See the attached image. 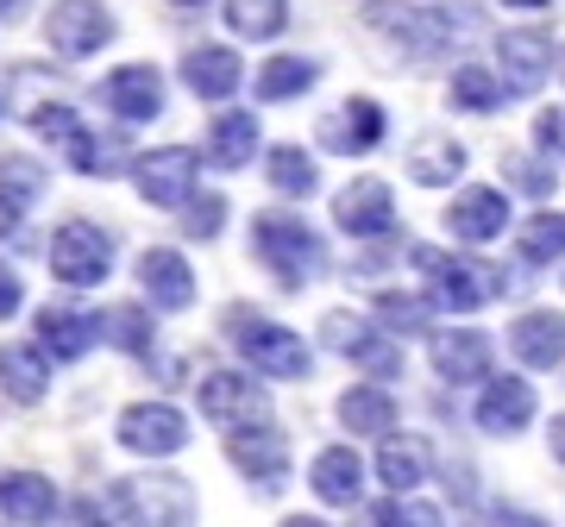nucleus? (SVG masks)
Listing matches in <instances>:
<instances>
[{
  "instance_id": "6ab92c4d",
  "label": "nucleus",
  "mask_w": 565,
  "mask_h": 527,
  "mask_svg": "<svg viewBox=\"0 0 565 527\" xmlns=\"http://www.w3.org/2000/svg\"><path fill=\"white\" fill-rule=\"evenodd\" d=\"M434 370H440V384H452V389L490 384V377H497V340L478 333V326H446V333H434Z\"/></svg>"
},
{
  "instance_id": "49530a36",
  "label": "nucleus",
  "mask_w": 565,
  "mask_h": 527,
  "mask_svg": "<svg viewBox=\"0 0 565 527\" xmlns=\"http://www.w3.org/2000/svg\"><path fill=\"white\" fill-rule=\"evenodd\" d=\"M114 515H120V508H114V496H107V503L82 496V503L70 508V527H114Z\"/></svg>"
},
{
  "instance_id": "5701e85b",
  "label": "nucleus",
  "mask_w": 565,
  "mask_h": 527,
  "mask_svg": "<svg viewBox=\"0 0 565 527\" xmlns=\"http://www.w3.org/2000/svg\"><path fill=\"white\" fill-rule=\"evenodd\" d=\"M509 352L527 370H559L565 365V314L559 308H527L509 321Z\"/></svg>"
},
{
  "instance_id": "423d86ee",
  "label": "nucleus",
  "mask_w": 565,
  "mask_h": 527,
  "mask_svg": "<svg viewBox=\"0 0 565 527\" xmlns=\"http://www.w3.org/2000/svg\"><path fill=\"white\" fill-rule=\"evenodd\" d=\"M114 258H120V245H114V233L95 221H63L57 233H51V245H44V264H51V277H57L63 289H95L114 277Z\"/></svg>"
},
{
  "instance_id": "c756f323",
  "label": "nucleus",
  "mask_w": 565,
  "mask_h": 527,
  "mask_svg": "<svg viewBox=\"0 0 565 527\" xmlns=\"http://www.w3.org/2000/svg\"><path fill=\"white\" fill-rule=\"evenodd\" d=\"M321 82V57H302V51H277V57L258 63V76H252V95H258L264 107H282L296 101V95H308Z\"/></svg>"
},
{
  "instance_id": "9d476101",
  "label": "nucleus",
  "mask_w": 565,
  "mask_h": 527,
  "mask_svg": "<svg viewBox=\"0 0 565 527\" xmlns=\"http://www.w3.org/2000/svg\"><path fill=\"white\" fill-rule=\"evenodd\" d=\"M384 139H390V114L371 95H345L315 120V144L327 158H371Z\"/></svg>"
},
{
  "instance_id": "f8f14e48",
  "label": "nucleus",
  "mask_w": 565,
  "mask_h": 527,
  "mask_svg": "<svg viewBox=\"0 0 565 527\" xmlns=\"http://www.w3.org/2000/svg\"><path fill=\"white\" fill-rule=\"evenodd\" d=\"M114 440L139 459H177L189 447V415L177 402H126L114 421Z\"/></svg>"
},
{
  "instance_id": "2eb2a0df",
  "label": "nucleus",
  "mask_w": 565,
  "mask_h": 527,
  "mask_svg": "<svg viewBox=\"0 0 565 527\" xmlns=\"http://www.w3.org/2000/svg\"><path fill=\"white\" fill-rule=\"evenodd\" d=\"M333 226L345 239H390L396 233V189L384 176H352L333 195Z\"/></svg>"
},
{
  "instance_id": "f03ea898",
  "label": "nucleus",
  "mask_w": 565,
  "mask_h": 527,
  "mask_svg": "<svg viewBox=\"0 0 565 527\" xmlns=\"http://www.w3.org/2000/svg\"><path fill=\"white\" fill-rule=\"evenodd\" d=\"M415 270H422V289L434 295V308L446 314H478L497 295H509V277L484 258H465V251H434V245H415L408 251Z\"/></svg>"
},
{
  "instance_id": "6e6d98bb",
  "label": "nucleus",
  "mask_w": 565,
  "mask_h": 527,
  "mask_svg": "<svg viewBox=\"0 0 565 527\" xmlns=\"http://www.w3.org/2000/svg\"><path fill=\"white\" fill-rule=\"evenodd\" d=\"M0 114H7V95H0Z\"/></svg>"
},
{
  "instance_id": "09e8293b",
  "label": "nucleus",
  "mask_w": 565,
  "mask_h": 527,
  "mask_svg": "<svg viewBox=\"0 0 565 527\" xmlns=\"http://www.w3.org/2000/svg\"><path fill=\"white\" fill-rule=\"evenodd\" d=\"M503 7H515V13H546L553 0H503Z\"/></svg>"
},
{
  "instance_id": "a18cd8bd",
  "label": "nucleus",
  "mask_w": 565,
  "mask_h": 527,
  "mask_svg": "<svg viewBox=\"0 0 565 527\" xmlns=\"http://www.w3.org/2000/svg\"><path fill=\"white\" fill-rule=\"evenodd\" d=\"M20 308H25V283H20V270L0 258V321H13Z\"/></svg>"
},
{
  "instance_id": "c9c22d12",
  "label": "nucleus",
  "mask_w": 565,
  "mask_h": 527,
  "mask_svg": "<svg viewBox=\"0 0 565 527\" xmlns=\"http://www.w3.org/2000/svg\"><path fill=\"white\" fill-rule=\"evenodd\" d=\"M151 314H158L151 302L107 308V340L120 345L126 358H139V365H151V358H158V326H151Z\"/></svg>"
},
{
  "instance_id": "cd10ccee",
  "label": "nucleus",
  "mask_w": 565,
  "mask_h": 527,
  "mask_svg": "<svg viewBox=\"0 0 565 527\" xmlns=\"http://www.w3.org/2000/svg\"><path fill=\"white\" fill-rule=\"evenodd\" d=\"M427 471H434V452H427L422 433H384V447H377V484L390 496H415L427 484Z\"/></svg>"
},
{
  "instance_id": "a211bd4d",
  "label": "nucleus",
  "mask_w": 565,
  "mask_h": 527,
  "mask_svg": "<svg viewBox=\"0 0 565 527\" xmlns=\"http://www.w3.org/2000/svg\"><path fill=\"white\" fill-rule=\"evenodd\" d=\"M440 226H446L459 245L503 239V226H509V189H497V183H465L459 195L446 202Z\"/></svg>"
},
{
  "instance_id": "aec40b11",
  "label": "nucleus",
  "mask_w": 565,
  "mask_h": 527,
  "mask_svg": "<svg viewBox=\"0 0 565 527\" xmlns=\"http://www.w3.org/2000/svg\"><path fill=\"white\" fill-rule=\"evenodd\" d=\"M177 69H182V88L195 101H233L245 88V57L233 44H189Z\"/></svg>"
},
{
  "instance_id": "6e6552de",
  "label": "nucleus",
  "mask_w": 565,
  "mask_h": 527,
  "mask_svg": "<svg viewBox=\"0 0 565 527\" xmlns=\"http://www.w3.org/2000/svg\"><path fill=\"white\" fill-rule=\"evenodd\" d=\"M114 39H120V20H114L107 0H51V13H44V44L63 63L102 57Z\"/></svg>"
},
{
  "instance_id": "4468645a",
  "label": "nucleus",
  "mask_w": 565,
  "mask_h": 527,
  "mask_svg": "<svg viewBox=\"0 0 565 527\" xmlns=\"http://www.w3.org/2000/svg\"><path fill=\"white\" fill-rule=\"evenodd\" d=\"M226 459H233V471H239L245 484H258V496H277V490L289 484V440H282V427H270V421L226 433Z\"/></svg>"
},
{
  "instance_id": "1a4fd4ad",
  "label": "nucleus",
  "mask_w": 565,
  "mask_h": 527,
  "mask_svg": "<svg viewBox=\"0 0 565 527\" xmlns=\"http://www.w3.org/2000/svg\"><path fill=\"white\" fill-rule=\"evenodd\" d=\"M132 189H139L145 207L182 214L189 195L202 189V151H189V144H158V151H145V158L132 163Z\"/></svg>"
},
{
  "instance_id": "4be33fe9",
  "label": "nucleus",
  "mask_w": 565,
  "mask_h": 527,
  "mask_svg": "<svg viewBox=\"0 0 565 527\" xmlns=\"http://www.w3.org/2000/svg\"><path fill=\"white\" fill-rule=\"evenodd\" d=\"M44 189H51V176L39 158H25V151L0 158V239H20L25 214L44 202Z\"/></svg>"
},
{
  "instance_id": "a878e982",
  "label": "nucleus",
  "mask_w": 565,
  "mask_h": 527,
  "mask_svg": "<svg viewBox=\"0 0 565 527\" xmlns=\"http://www.w3.org/2000/svg\"><path fill=\"white\" fill-rule=\"evenodd\" d=\"M258 114L252 107H226V114H214V126L202 132V158L214 163V170H245V163L258 158Z\"/></svg>"
},
{
  "instance_id": "3c124183",
  "label": "nucleus",
  "mask_w": 565,
  "mask_h": 527,
  "mask_svg": "<svg viewBox=\"0 0 565 527\" xmlns=\"http://www.w3.org/2000/svg\"><path fill=\"white\" fill-rule=\"evenodd\" d=\"M25 7H32V0H0V20H20Z\"/></svg>"
},
{
  "instance_id": "c85d7f7f",
  "label": "nucleus",
  "mask_w": 565,
  "mask_h": 527,
  "mask_svg": "<svg viewBox=\"0 0 565 527\" xmlns=\"http://www.w3.org/2000/svg\"><path fill=\"white\" fill-rule=\"evenodd\" d=\"M396 396H390V384H352L340 396V427L352 433V440H384V433H396Z\"/></svg>"
},
{
  "instance_id": "79ce46f5",
  "label": "nucleus",
  "mask_w": 565,
  "mask_h": 527,
  "mask_svg": "<svg viewBox=\"0 0 565 527\" xmlns=\"http://www.w3.org/2000/svg\"><path fill=\"white\" fill-rule=\"evenodd\" d=\"M371 527H446V515L422 496H390V503L371 508Z\"/></svg>"
},
{
  "instance_id": "f704fd0d",
  "label": "nucleus",
  "mask_w": 565,
  "mask_h": 527,
  "mask_svg": "<svg viewBox=\"0 0 565 527\" xmlns=\"http://www.w3.org/2000/svg\"><path fill=\"white\" fill-rule=\"evenodd\" d=\"M264 183L277 189V195H289V202H308V195L321 189V158L302 151V144H277V151L264 158Z\"/></svg>"
},
{
  "instance_id": "864d4df0",
  "label": "nucleus",
  "mask_w": 565,
  "mask_h": 527,
  "mask_svg": "<svg viewBox=\"0 0 565 527\" xmlns=\"http://www.w3.org/2000/svg\"><path fill=\"white\" fill-rule=\"evenodd\" d=\"M170 7H182V13H195V7H214V0H170Z\"/></svg>"
},
{
  "instance_id": "7c9ffc66",
  "label": "nucleus",
  "mask_w": 565,
  "mask_h": 527,
  "mask_svg": "<svg viewBox=\"0 0 565 527\" xmlns=\"http://www.w3.org/2000/svg\"><path fill=\"white\" fill-rule=\"evenodd\" d=\"M515 101V88L503 82V69H484V63H459L446 76V107L452 114H503Z\"/></svg>"
},
{
  "instance_id": "bb28decb",
  "label": "nucleus",
  "mask_w": 565,
  "mask_h": 527,
  "mask_svg": "<svg viewBox=\"0 0 565 527\" xmlns=\"http://www.w3.org/2000/svg\"><path fill=\"white\" fill-rule=\"evenodd\" d=\"M308 490L327 508H359L364 503V459L352 447H321L308 465Z\"/></svg>"
},
{
  "instance_id": "393cba45",
  "label": "nucleus",
  "mask_w": 565,
  "mask_h": 527,
  "mask_svg": "<svg viewBox=\"0 0 565 527\" xmlns=\"http://www.w3.org/2000/svg\"><path fill=\"white\" fill-rule=\"evenodd\" d=\"M57 484L44 477V471H0V515L13 527H44V521H57Z\"/></svg>"
},
{
  "instance_id": "4c0bfd02",
  "label": "nucleus",
  "mask_w": 565,
  "mask_h": 527,
  "mask_svg": "<svg viewBox=\"0 0 565 527\" xmlns=\"http://www.w3.org/2000/svg\"><path fill=\"white\" fill-rule=\"evenodd\" d=\"M221 13H226V32L233 39H282V25H289V0H221Z\"/></svg>"
},
{
  "instance_id": "c03bdc74",
  "label": "nucleus",
  "mask_w": 565,
  "mask_h": 527,
  "mask_svg": "<svg viewBox=\"0 0 565 527\" xmlns=\"http://www.w3.org/2000/svg\"><path fill=\"white\" fill-rule=\"evenodd\" d=\"M534 151L553 158V163H565V101H553V107L534 114Z\"/></svg>"
},
{
  "instance_id": "0eeeda50",
  "label": "nucleus",
  "mask_w": 565,
  "mask_h": 527,
  "mask_svg": "<svg viewBox=\"0 0 565 527\" xmlns=\"http://www.w3.org/2000/svg\"><path fill=\"white\" fill-rule=\"evenodd\" d=\"M321 340H327V352H340L345 365H359L364 377H377V384L403 377V340H396L384 321H364L352 308H333L321 321Z\"/></svg>"
},
{
  "instance_id": "20e7f679",
  "label": "nucleus",
  "mask_w": 565,
  "mask_h": 527,
  "mask_svg": "<svg viewBox=\"0 0 565 527\" xmlns=\"http://www.w3.org/2000/svg\"><path fill=\"white\" fill-rule=\"evenodd\" d=\"M226 340L239 345V358L258 370V377H282V384H296V377L315 370V352H308L302 333H296V326H282V321H264V314H252V308H233V314H226Z\"/></svg>"
},
{
  "instance_id": "72a5a7b5",
  "label": "nucleus",
  "mask_w": 565,
  "mask_h": 527,
  "mask_svg": "<svg viewBox=\"0 0 565 527\" xmlns=\"http://www.w3.org/2000/svg\"><path fill=\"white\" fill-rule=\"evenodd\" d=\"M63 151H70V163H76V176H120V170H132V163H139L126 132H88V126H82Z\"/></svg>"
},
{
  "instance_id": "7ed1b4c3",
  "label": "nucleus",
  "mask_w": 565,
  "mask_h": 527,
  "mask_svg": "<svg viewBox=\"0 0 565 527\" xmlns=\"http://www.w3.org/2000/svg\"><path fill=\"white\" fill-rule=\"evenodd\" d=\"M364 25H371V39L384 44L396 63H434V57H446V44H459L452 39V13L422 7V0H371Z\"/></svg>"
},
{
  "instance_id": "603ef678",
  "label": "nucleus",
  "mask_w": 565,
  "mask_h": 527,
  "mask_svg": "<svg viewBox=\"0 0 565 527\" xmlns=\"http://www.w3.org/2000/svg\"><path fill=\"white\" fill-rule=\"evenodd\" d=\"M282 527H327V521H321V515H289Z\"/></svg>"
},
{
  "instance_id": "2f4dec72",
  "label": "nucleus",
  "mask_w": 565,
  "mask_h": 527,
  "mask_svg": "<svg viewBox=\"0 0 565 527\" xmlns=\"http://www.w3.org/2000/svg\"><path fill=\"white\" fill-rule=\"evenodd\" d=\"M465 163H471V151H465L459 139H446V132H422V139L408 144V183L452 189L465 176Z\"/></svg>"
},
{
  "instance_id": "8fccbe9b",
  "label": "nucleus",
  "mask_w": 565,
  "mask_h": 527,
  "mask_svg": "<svg viewBox=\"0 0 565 527\" xmlns=\"http://www.w3.org/2000/svg\"><path fill=\"white\" fill-rule=\"evenodd\" d=\"M503 527H546V521H534V515H515V508H503Z\"/></svg>"
},
{
  "instance_id": "9b49d317",
  "label": "nucleus",
  "mask_w": 565,
  "mask_h": 527,
  "mask_svg": "<svg viewBox=\"0 0 565 527\" xmlns=\"http://www.w3.org/2000/svg\"><path fill=\"white\" fill-rule=\"evenodd\" d=\"M195 402H202V421L226 427V433L270 421V389L258 384V370H207L195 384Z\"/></svg>"
},
{
  "instance_id": "473e14b6",
  "label": "nucleus",
  "mask_w": 565,
  "mask_h": 527,
  "mask_svg": "<svg viewBox=\"0 0 565 527\" xmlns=\"http://www.w3.org/2000/svg\"><path fill=\"white\" fill-rule=\"evenodd\" d=\"M44 389H51V358H44V345H0V396L7 402H44Z\"/></svg>"
},
{
  "instance_id": "5fc2aeb1",
  "label": "nucleus",
  "mask_w": 565,
  "mask_h": 527,
  "mask_svg": "<svg viewBox=\"0 0 565 527\" xmlns=\"http://www.w3.org/2000/svg\"><path fill=\"white\" fill-rule=\"evenodd\" d=\"M559 76H565V51H559Z\"/></svg>"
},
{
  "instance_id": "ea45409f",
  "label": "nucleus",
  "mask_w": 565,
  "mask_h": 527,
  "mask_svg": "<svg viewBox=\"0 0 565 527\" xmlns=\"http://www.w3.org/2000/svg\"><path fill=\"white\" fill-rule=\"evenodd\" d=\"M221 226H226V195L221 189H195L189 195V207H182V239H221Z\"/></svg>"
},
{
  "instance_id": "37998d69",
  "label": "nucleus",
  "mask_w": 565,
  "mask_h": 527,
  "mask_svg": "<svg viewBox=\"0 0 565 527\" xmlns=\"http://www.w3.org/2000/svg\"><path fill=\"white\" fill-rule=\"evenodd\" d=\"M25 126H32L39 139H51V144H70L82 132V114L70 101H39L32 114H25Z\"/></svg>"
},
{
  "instance_id": "39448f33",
  "label": "nucleus",
  "mask_w": 565,
  "mask_h": 527,
  "mask_svg": "<svg viewBox=\"0 0 565 527\" xmlns=\"http://www.w3.org/2000/svg\"><path fill=\"white\" fill-rule=\"evenodd\" d=\"M114 508L126 527H195V484L177 471H139L114 484Z\"/></svg>"
},
{
  "instance_id": "e433bc0d",
  "label": "nucleus",
  "mask_w": 565,
  "mask_h": 527,
  "mask_svg": "<svg viewBox=\"0 0 565 527\" xmlns=\"http://www.w3.org/2000/svg\"><path fill=\"white\" fill-rule=\"evenodd\" d=\"M371 314H377L396 340H415V333H427V326H434V314H440V308H434V295H427V289H422V295H408V289H377Z\"/></svg>"
},
{
  "instance_id": "dca6fc26",
  "label": "nucleus",
  "mask_w": 565,
  "mask_h": 527,
  "mask_svg": "<svg viewBox=\"0 0 565 527\" xmlns=\"http://www.w3.org/2000/svg\"><path fill=\"white\" fill-rule=\"evenodd\" d=\"M32 333H39L51 365H76V358H88L107 340V314H88V308H70V302H44Z\"/></svg>"
},
{
  "instance_id": "ddd939ff",
  "label": "nucleus",
  "mask_w": 565,
  "mask_h": 527,
  "mask_svg": "<svg viewBox=\"0 0 565 527\" xmlns=\"http://www.w3.org/2000/svg\"><path fill=\"white\" fill-rule=\"evenodd\" d=\"M102 107L120 126L163 120V107H170V95H163V69L158 63H114V69L102 76Z\"/></svg>"
},
{
  "instance_id": "f257e3e1",
  "label": "nucleus",
  "mask_w": 565,
  "mask_h": 527,
  "mask_svg": "<svg viewBox=\"0 0 565 527\" xmlns=\"http://www.w3.org/2000/svg\"><path fill=\"white\" fill-rule=\"evenodd\" d=\"M252 258L277 277V289L302 295V289L327 270V239L302 221V214L264 207V214H252Z\"/></svg>"
},
{
  "instance_id": "58836bf2",
  "label": "nucleus",
  "mask_w": 565,
  "mask_h": 527,
  "mask_svg": "<svg viewBox=\"0 0 565 527\" xmlns=\"http://www.w3.org/2000/svg\"><path fill=\"white\" fill-rule=\"evenodd\" d=\"M515 251L522 264H565V214L559 207H541L515 226Z\"/></svg>"
},
{
  "instance_id": "412c9836",
  "label": "nucleus",
  "mask_w": 565,
  "mask_h": 527,
  "mask_svg": "<svg viewBox=\"0 0 565 527\" xmlns=\"http://www.w3.org/2000/svg\"><path fill=\"white\" fill-rule=\"evenodd\" d=\"M139 289L145 302L158 308V314H182V308H195V270H189V258H182L177 245H151V251H139Z\"/></svg>"
},
{
  "instance_id": "a19ab883",
  "label": "nucleus",
  "mask_w": 565,
  "mask_h": 527,
  "mask_svg": "<svg viewBox=\"0 0 565 527\" xmlns=\"http://www.w3.org/2000/svg\"><path fill=\"white\" fill-rule=\"evenodd\" d=\"M503 183L522 189V195H534V202H546L553 189H559V176H553V158H503Z\"/></svg>"
},
{
  "instance_id": "de8ad7c7",
  "label": "nucleus",
  "mask_w": 565,
  "mask_h": 527,
  "mask_svg": "<svg viewBox=\"0 0 565 527\" xmlns=\"http://www.w3.org/2000/svg\"><path fill=\"white\" fill-rule=\"evenodd\" d=\"M546 452H553V465H565V415L546 421Z\"/></svg>"
},
{
  "instance_id": "f3484780",
  "label": "nucleus",
  "mask_w": 565,
  "mask_h": 527,
  "mask_svg": "<svg viewBox=\"0 0 565 527\" xmlns=\"http://www.w3.org/2000/svg\"><path fill=\"white\" fill-rule=\"evenodd\" d=\"M534 415H541V396H534L527 377H490V384H478V402H471L478 433H490V440H515V433L534 427Z\"/></svg>"
},
{
  "instance_id": "b1692460",
  "label": "nucleus",
  "mask_w": 565,
  "mask_h": 527,
  "mask_svg": "<svg viewBox=\"0 0 565 527\" xmlns=\"http://www.w3.org/2000/svg\"><path fill=\"white\" fill-rule=\"evenodd\" d=\"M497 69H503V82L515 95L541 88L546 69H553V39H546L541 25H509V32H497Z\"/></svg>"
}]
</instances>
